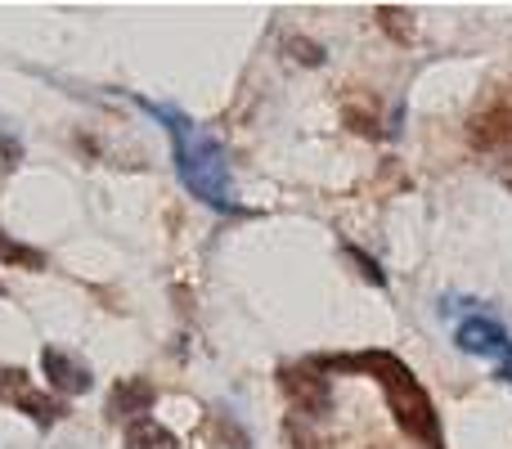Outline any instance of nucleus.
Masks as SVG:
<instances>
[{"label":"nucleus","mask_w":512,"mask_h":449,"mask_svg":"<svg viewBox=\"0 0 512 449\" xmlns=\"http://www.w3.org/2000/svg\"><path fill=\"white\" fill-rule=\"evenodd\" d=\"M140 108L153 117V122L167 126L171 149H176V171H180V180H185L189 194H194L198 203L216 207V212H239V203H234V185H230V153H225V144L171 104L140 99Z\"/></svg>","instance_id":"obj_1"},{"label":"nucleus","mask_w":512,"mask_h":449,"mask_svg":"<svg viewBox=\"0 0 512 449\" xmlns=\"http://www.w3.org/2000/svg\"><path fill=\"white\" fill-rule=\"evenodd\" d=\"M324 369H346V373H369L382 391H387V409L396 414L400 432L423 449H445L441 418H436L432 396L423 391V382L409 373L405 360H396L391 351H360V355H337V360H319Z\"/></svg>","instance_id":"obj_2"},{"label":"nucleus","mask_w":512,"mask_h":449,"mask_svg":"<svg viewBox=\"0 0 512 449\" xmlns=\"http://www.w3.org/2000/svg\"><path fill=\"white\" fill-rule=\"evenodd\" d=\"M0 396L14 400V405H23L41 427H50V423H59V418H63V405H59V400H50V396H41V391H32V382H27L23 369H5V373H0Z\"/></svg>","instance_id":"obj_3"},{"label":"nucleus","mask_w":512,"mask_h":449,"mask_svg":"<svg viewBox=\"0 0 512 449\" xmlns=\"http://www.w3.org/2000/svg\"><path fill=\"white\" fill-rule=\"evenodd\" d=\"M41 369L59 396H81V391H90V369L81 360H72L68 351H59V346H45L41 351Z\"/></svg>","instance_id":"obj_4"},{"label":"nucleus","mask_w":512,"mask_h":449,"mask_svg":"<svg viewBox=\"0 0 512 449\" xmlns=\"http://www.w3.org/2000/svg\"><path fill=\"white\" fill-rule=\"evenodd\" d=\"M454 342H459V351H468V355H490V360H499V355L508 351V333L495 324V319H486V315H472V319H463L459 324V333H454Z\"/></svg>","instance_id":"obj_5"},{"label":"nucleus","mask_w":512,"mask_h":449,"mask_svg":"<svg viewBox=\"0 0 512 449\" xmlns=\"http://www.w3.org/2000/svg\"><path fill=\"white\" fill-rule=\"evenodd\" d=\"M283 391L292 396V405H297L301 414H328V405H333L328 378H319V373H310V369H283Z\"/></svg>","instance_id":"obj_6"},{"label":"nucleus","mask_w":512,"mask_h":449,"mask_svg":"<svg viewBox=\"0 0 512 449\" xmlns=\"http://www.w3.org/2000/svg\"><path fill=\"white\" fill-rule=\"evenodd\" d=\"M153 400H158V391H153V382L144 378H126L113 387V396H108V414L113 418H144L153 409Z\"/></svg>","instance_id":"obj_7"},{"label":"nucleus","mask_w":512,"mask_h":449,"mask_svg":"<svg viewBox=\"0 0 512 449\" xmlns=\"http://www.w3.org/2000/svg\"><path fill=\"white\" fill-rule=\"evenodd\" d=\"M126 449H176V436L167 432L162 423H153V418H135L131 427H126Z\"/></svg>","instance_id":"obj_8"},{"label":"nucleus","mask_w":512,"mask_h":449,"mask_svg":"<svg viewBox=\"0 0 512 449\" xmlns=\"http://www.w3.org/2000/svg\"><path fill=\"white\" fill-rule=\"evenodd\" d=\"M0 261H9V265H27V270H41L45 256H41V252H32V247H23V243H14V238H5V229H0Z\"/></svg>","instance_id":"obj_9"},{"label":"nucleus","mask_w":512,"mask_h":449,"mask_svg":"<svg viewBox=\"0 0 512 449\" xmlns=\"http://www.w3.org/2000/svg\"><path fill=\"white\" fill-rule=\"evenodd\" d=\"M405 9H378V23L387 27L391 36H396V41H414V23H405Z\"/></svg>","instance_id":"obj_10"},{"label":"nucleus","mask_w":512,"mask_h":449,"mask_svg":"<svg viewBox=\"0 0 512 449\" xmlns=\"http://www.w3.org/2000/svg\"><path fill=\"white\" fill-rule=\"evenodd\" d=\"M351 256H355V261H360L364 279H373V283H378V288H382V283H387V274H382L378 265H373V261H369V256H364V252H355V247H351Z\"/></svg>","instance_id":"obj_11"},{"label":"nucleus","mask_w":512,"mask_h":449,"mask_svg":"<svg viewBox=\"0 0 512 449\" xmlns=\"http://www.w3.org/2000/svg\"><path fill=\"white\" fill-rule=\"evenodd\" d=\"M292 50H297V59H301V63H324L319 45H310V41H292Z\"/></svg>","instance_id":"obj_12"},{"label":"nucleus","mask_w":512,"mask_h":449,"mask_svg":"<svg viewBox=\"0 0 512 449\" xmlns=\"http://www.w3.org/2000/svg\"><path fill=\"white\" fill-rule=\"evenodd\" d=\"M0 153H5V167H18V158H23V149H18L9 135H0Z\"/></svg>","instance_id":"obj_13"}]
</instances>
